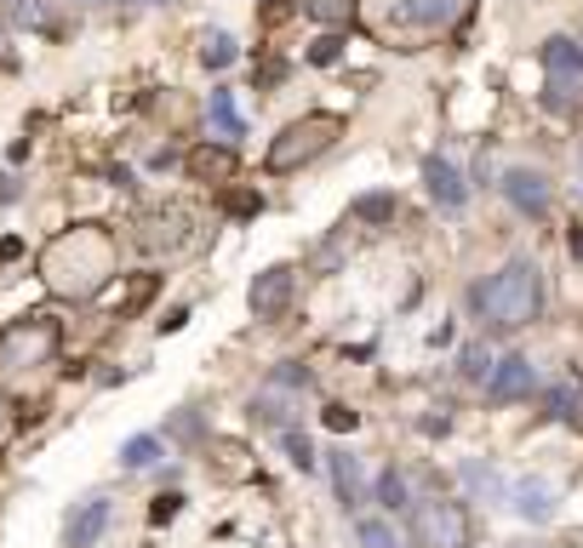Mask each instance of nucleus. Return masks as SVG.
<instances>
[{"label":"nucleus","instance_id":"nucleus-1","mask_svg":"<svg viewBox=\"0 0 583 548\" xmlns=\"http://www.w3.org/2000/svg\"><path fill=\"white\" fill-rule=\"evenodd\" d=\"M469 303H475V315L487 320V326H498V331L532 326L538 308H543V274H538V263L514 257L498 274H487V281L469 292Z\"/></svg>","mask_w":583,"mask_h":548},{"label":"nucleus","instance_id":"nucleus-2","mask_svg":"<svg viewBox=\"0 0 583 548\" xmlns=\"http://www.w3.org/2000/svg\"><path fill=\"white\" fill-rule=\"evenodd\" d=\"M337 137H343V120L337 115H303V120H292L269 144V171H298V166H309L315 155H326Z\"/></svg>","mask_w":583,"mask_h":548},{"label":"nucleus","instance_id":"nucleus-3","mask_svg":"<svg viewBox=\"0 0 583 548\" xmlns=\"http://www.w3.org/2000/svg\"><path fill=\"white\" fill-rule=\"evenodd\" d=\"M412 542L418 548H464L469 542V514L458 503H418L412 508Z\"/></svg>","mask_w":583,"mask_h":548},{"label":"nucleus","instance_id":"nucleus-4","mask_svg":"<svg viewBox=\"0 0 583 548\" xmlns=\"http://www.w3.org/2000/svg\"><path fill=\"white\" fill-rule=\"evenodd\" d=\"M58 349V320H18L0 331V366H41Z\"/></svg>","mask_w":583,"mask_h":548},{"label":"nucleus","instance_id":"nucleus-5","mask_svg":"<svg viewBox=\"0 0 583 548\" xmlns=\"http://www.w3.org/2000/svg\"><path fill=\"white\" fill-rule=\"evenodd\" d=\"M503 497H509V508L521 514L527 526H549L561 514V486H555V479H543V474H521Z\"/></svg>","mask_w":583,"mask_h":548},{"label":"nucleus","instance_id":"nucleus-6","mask_svg":"<svg viewBox=\"0 0 583 548\" xmlns=\"http://www.w3.org/2000/svg\"><path fill=\"white\" fill-rule=\"evenodd\" d=\"M292 292H298V274H292L287 263H274V268H263L258 281H252L247 303H252L258 320H281L287 308H292Z\"/></svg>","mask_w":583,"mask_h":548},{"label":"nucleus","instance_id":"nucleus-7","mask_svg":"<svg viewBox=\"0 0 583 548\" xmlns=\"http://www.w3.org/2000/svg\"><path fill=\"white\" fill-rule=\"evenodd\" d=\"M498 189H503V200L514 205V212H527V218H543L549 212V178H543V171H532V166H509Z\"/></svg>","mask_w":583,"mask_h":548},{"label":"nucleus","instance_id":"nucleus-8","mask_svg":"<svg viewBox=\"0 0 583 548\" xmlns=\"http://www.w3.org/2000/svg\"><path fill=\"white\" fill-rule=\"evenodd\" d=\"M103 531H110V497L92 492V497L75 503V514L63 520V542H69V548H97Z\"/></svg>","mask_w":583,"mask_h":548},{"label":"nucleus","instance_id":"nucleus-9","mask_svg":"<svg viewBox=\"0 0 583 548\" xmlns=\"http://www.w3.org/2000/svg\"><path fill=\"white\" fill-rule=\"evenodd\" d=\"M532 389H538V371H532V360H527V355H503V360L492 366V377H487V394H492L498 405L527 400Z\"/></svg>","mask_w":583,"mask_h":548},{"label":"nucleus","instance_id":"nucleus-10","mask_svg":"<svg viewBox=\"0 0 583 548\" xmlns=\"http://www.w3.org/2000/svg\"><path fill=\"white\" fill-rule=\"evenodd\" d=\"M424 183H429V200H435V205H446V212H458V205L469 200L464 171H458L452 160H440V155H429V160H424Z\"/></svg>","mask_w":583,"mask_h":548},{"label":"nucleus","instance_id":"nucleus-11","mask_svg":"<svg viewBox=\"0 0 583 548\" xmlns=\"http://www.w3.org/2000/svg\"><path fill=\"white\" fill-rule=\"evenodd\" d=\"M543 68H549V81L577 86L583 81V46L566 41V34H549V41H543Z\"/></svg>","mask_w":583,"mask_h":548},{"label":"nucleus","instance_id":"nucleus-12","mask_svg":"<svg viewBox=\"0 0 583 548\" xmlns=\"http://www.w3.org/2000/svg\"><path fill=\"white\" fill-rule=\"evenodd\" d=\"M326 474H332L343 508H361V503H366V474H361V463H355L350 452H326Z\"/></svg>","mask_w":583,"mask_h":548},{"label":"nucleus","instance_id":"nucleus-13","mask_svg":"<svg viewBox=\"0 0 583 548\" xmlns=\"http://www.w3.org/2000/svg\"><path fill=\"white\" fill-rule=\"evenodd\" d=\"M235 52H240L235 34H223V29H206V34H200V63H206V68H229Z\"/></svg>","mask_w":583,"mask_h":548},{"label":"nucleus","instance_id":"nucleus-14","mask_svg":"<svg viewBox=\"0 0 583 548\" xmlns=\"http://www.w3.org/2000/svg\"><path fill=\"white\" fill-rule=\"evenodd\" d=\"M155 457H160V440H155V434H132V440L121 445V468H132V474L149 468Z\"/></svg>","mask_w":583,"mask_h":548},{"label":"nucleus","instance_id":"nucleus-15","mask_svg":"<svg viewBox=\"0 0 583 548\" xmlns=\"http://www.w3.org/2000/svg\"><path fill=\"white\" fill-rule=\"evenodd\" d=\"M492 366H498V360H492V349H487V342H469V349L458 355V371L469 377V383H487V377H492Z\"/></svg>","mask_w":583,"mask_h":548},{"label":"nucleus","instance_id":"nucleus-16","mask_svg":"<svg viewBox=\"0 0 583 548\" xmlns=\"http://www.w3.org/2000/svg\"><path fill=\"white\" fill-rule=\"evenodd\" d=\"M377 503H384L389 514L412 503V492H406V474H400V468H384V474H377Z\"/></svg>","mask_w":583,"mask_h":548},{"label":"nucleus","instance_id":"nucleus-17","mask_svg":"<svg viewBox=\"0 0 583 548\" xmlns=\"http://www.w3.org/2000/svg\"><path fill=\"white\" fill-rule=\"evenodd\" d=\"M189 166L200 171V178H229V171H235V155H229V149H195Z\"/></svg>","mask_w":583,"mask_h":548},{"label":"nucleus","instance_id":"nucleus-18","mask_svg":"<svg viewBox=\"0 0 583 548\" xmlns=\"http://www.w3.org/2000/svg\"><path fill=\"white\" fill-rule=\"evenodd\" d=\"M281 445H287V457H292V468H315L321 457H315V445H309V434H298V429H281Z\"/></svg>","mask_w":583,"mask_h":548},{"label":"nucleus","instance_id":"nucleus-19","mask_svg":"<svg viewBox=\"0 0 583 548\" xmlns=\"http://www.w3.org/2000/svg\"><path fill=\"white\" fill-rule=\"evenodd\" d=\"M355 218L361 223H389L395 218V194H361L355 200Z\"/></svg>","mask_w":583,"mask_h":548},{"label":"nucleus","instance_id":"nucleus-20","mask_svg":"<svg viewBox=\"0 0 583 548\" xmlns=\"http://www.w3.org/2000/svg\"><path fill=\"white\" fill-rule=\"evenodd\" d=\"M355 537H361V548H400V537H395L389 520H361Z\"/></svg>","mask_w":583,"mask_h":548},{"label":"nucleus","instance_id":"nucleus-21","mask_svg":"<svg viewBox=\"0 0 583 548\" xmlns=\"http://www.w3.org/2000/svg\"><path fill=\"white\" fill-rule=\"evenodd\" d=\"M212 126H218L223 137H240V109H235L229 92H212Z\"/></svg>","mask_w":583,"mask_h":548},{"label":"nucleus","instance_id":"nucleus-22","mask_svg":"<svg viewBox=\"0 0 583 548\" xmlns=\"http://www.w3.org/2000/svg\"><path fill=\"white\" fill-rule=\"evenodd\" d=\"M464 486H469V492H509L503 479H498V468H487V463H469V468H464Z\"/></svg>","mask_w":583,"mask_h":548},{"label":"nucleus","instance_id":"nucleus-23","mask_svg":"<svg viewBox=\"0 0 583 548\" xmlns=\"http://www.w3.org/2000/svg\"><path fill=\"white\" fill-rule=\"evenodd\" d=\"M12 23H46V0H7Z\"/></svg>","mask_w":583,"mask_h":548},{"label":"nucleus","instance_id":"nucleus-24","mask_svg":"<svg viewBox=\"0 0 583 548\" xmlns=\"http://www.w3.org/2000/svg\"><path fill=\"white\" fill-rule=\"evenodd\" d=\"M309 18L315 23H343L350 18V0H309Z\"/></svg>","mask_w":583,"mask_h":548},{"label":"nucleus","instance_id":"nucleus-25","mask_svg":"<svg viewBox=\"0 0 583 548\" xmlns=\"http://www.w3.org/2000/svg\"><path fill=\"white\" fill-rule=\"evenodd\" d=\"M446 12H452V0H424V7H406L412 23H440Z\"/></svg>","mask_w":583,"mask_h":548},{"label":"nucleus","instance_id":"nucleus-26","mask_svg":"<svg viewBox=\"0 0 583 548\" xmlns=\"http://www.w3.org/2000/svg\"><path fill=\"white\" fill-rule=\"evenodd\" d=\"M337 57H343V41H337V34H321V41L309 46V63H337Z\"/></svg>","mask_w":583,"mask_h":548},{"label":"nucleus","instance_id":"nucleus-27","mask_svg":"<svg viewBox=\"0 0 583 548\" xmlns=\"http://www.w3.org/2000/svg\"><path fill=\"white\" fill-rule=\"evenodd\" d=\"M326 423L332 429H355V411L350 405H326Z\"/></svg>","mask_w":583,"mask_h":548},{"label":"nucleus","instance_id":"nucleus-28","mask_svg":"<svg viewBox=\"0 0 583 548\" xmlns=\"http://www.w3.org/2000/svg\"><path fill=\"white\" fill-rule=\"evenodd\" d=\"M7 200H18V189H12V178H7V171H0V205H7Z\"/></svg>","mask_w":583,"mask_h":548},{"label":"nucleus","instance_id":"nucleus-29","mask_svg":"<svg viewBox=\"0 0 583 548\" xmlns=\"http://www.w3.org/2000/svg\"><path fill=\"white\" fill-rule=\"evenodd\" d=\"M144 7H178V0H144Z\"/></svg>","mask_w":583,"mask_h":548},{"label":"nucleus","instance_id":"nucleus-30","mask_svg":"<svg viewBox=\"0 0 583 548\" xmlns=\"http://www.w3.org/2000/svg\"><path fill=\"white\" fill-rule=\"evenodd\" d=\"M572 252H577V257H583V234H572Z\"/></svg>","mask_w":583,"mask_h":548},{"label":"nucleus","instance_id":"nucleus-31","mask_svg":"<svg viewBox=\"0 0 583 548\" xmlns=\"http://www.w3.org/2000/svg\"><path fill=\"white\" fill-rule=\"evenodd\" d=\"M86 7H110V0H86Z\"/></svg>","mask_w":583,"mask_h":548}]
</instances>
